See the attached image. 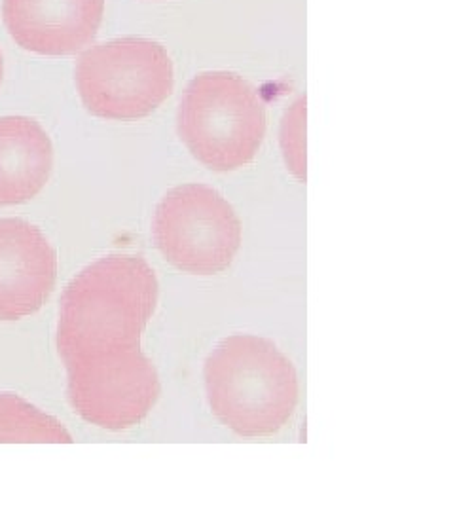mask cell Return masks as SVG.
Here are the masks:
<instances>
[{
    "label": "cell",
    "mask_w": 455,
    "mask_h": 512,
    "mask_svg": "<svg viewBox=\"0 0 455 512\" xmlns=\"http://www.w3.org/2000/svg\"><path fill=\"white\" fill-rule=\"evenodd\" d=\"M156 304L158 279L143 256L99 258L74 277L61 298V359L139 346Z\"/></svg>",
    "instance_id": "cell-1"
},
{
    "label": "cell",
    "mask_w": 455,
    "mask_h": 512,
    "mask_svg": "<svg viewBox=\"0 0 455 512\" xmlns=\"http://www.w3.org/2000/svg\"><path fill=\"white\" fill-rule=\"evenodd\" d=\"M213 414L241 437L277 433L298 403V378L277 346L253 334L220 342L205 363Z\"/></svg>",
    "instance_id": "cell-2"
},
{
    "label": "cell",
    "mask_w": 455,
    "mask_h": 512,
    "mask_svg": "<svg viewBox=\"0 0 455 512\" xmlns=\"http://www.w3.org/2000/svg\"><path fill=\"white\" fill-rule=\"evenodd\" d=\"M182 143L213 171L249 164L266 135V109L241 76L213 71L196 76L179 109Z\"/></svg>",
    "instance_id": "cell-3"
},
{
    "label": "cell",
    "mask_w": 455,
    "mask_h": 512,
    "mask_svg": "<svg viewBox=\"0 0 455 512\" xmlns=\"http://www.w3.org/2000/svg\"><path fill=\"white\" fill-rule=\"evenodd\" d=\"M173 63L164 46L146 38H116L91 46L76 63L84 107L105 120H137L173 92Z\"/></svg>",
    "instance_id": "cell-4"
},
{
    "label": "cell",
    "mask_w": 455,
    "mask_h": 512,
    "mask_svg": "<svg viewBox=\"0 0 455 512\" xmlns=\"http://www.w3.org/2000/svg\"><path fill=\"white\" fill-rule=\"evenodd\" d=\"M152 230L167 262L188 274L224 272L241 245L234 207L205 184H182L167 192L156 207Z\"/></svg>",
    "instance_id": "cell-5"
},
{
    "label": "cell",
    "mask_w": 455,
    "mask_h": 512,
    "mask_svg": "<svg viewBox=\"0 0 455 512\" xmlns=\"http://www.w3.org/2000/svg\"><path fill=\"white\" fill-rule=\"evenodd\" d=\"M65 366L76 414L109 431L145 420L162 391L156 368L139 346L78 355Z\"/></svg>",
    "instance_id": "cell-6"
},
{
    "label": "cell",
    "mask_w": 455,
    "mask_h": 512,
    "mask_svg": "<svg viewBox=\"0 0 455 512\" xmlns=\"http://www.w3.org/2000/svg\"><path fill=\"white\" fill-rule=\"evenodd\" d=\"M55 277V249L37 226L0 219V321L37 313L52 293Z\"/></svg>",
    "instance_id": "cell-7"
},
{
    "label": "cell",
    "mask_w": 455,
    "mask_h": 512,
    "mask_svg": "<svg viewBox=\"0 0 455 512\" xmlns=\"http://www.w3.org/2000/svg\"><path fill=\"white\" fill-rule=\"evenodd\" d=\"M105 0H2V18L21 48L40 55H71L97 35Z\"/></svg>",
    "instance_id": "cell-8"
},
{
    "label": "cell",
    "mask_w": 455,
    "mask_h": 512,
    "mask_svg": "<svg viewBox=\"0 0 455 512\" xmlns=\"http://www.w3.org/2000/svg\"><path fill=\"white\" fill-rule=\"evenodd\" d=\"M54 147L37 120L0 118V205L29 202L46 186Z\"/></svg>",
    "instance_id": "cell-9"
},
{
    "label": "cell",
    "mask_w": 455,
    "mask_h": 512,
    "mask_svg": "<svg viewBox=\"0 0 455 512\" xmlns=\"http://www.w3.org/2000/svg\"><path fill=\"white\" fill-rule=\"evenodd\" d=\"M0 442H73L59 421L14 393H0Z\"/></svg>",
    "instance_id": "cell-10"
},
{
    "label": "cell",
    "mask_w": 455,
    "mask_h": 512,
    "mask_svg": "<svg viewBox=\"0 0 455 512\" xmlns=\"http://www.w3.org/2000/svg\"><path fill=\"white\" fill-rule=\"evenodd\" d=\"M2 73H4V65H2V52H0V84H2Z\"/></svg>",
    "instance_id": "cell-11"
}]
</instances>
